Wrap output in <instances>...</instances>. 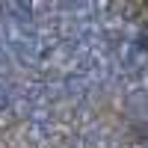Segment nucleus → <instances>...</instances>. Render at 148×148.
<instances>
[{"instance_id": "1", "label": "nucleus", "mask_w": 148, "mask_h": 148, "mask_svg": "<svg viewBox=\"0 0 148 148\" xmlns=\"http://www.w3.org/2000/svg\"><path fill=\"white\" fill-rule=\"evenodd\" d=\"M0 18L36 24V6L33 0H0Z\"/></svg>"}, {"instance_id": "2", "label": "nucleus", "mask_w": 148, "mask_h": 148, "mask_svg": "<svg viewBox=\"0 0 148 148\" xmlns=\"http://www.w3.org/2000/svg\"><path fill=\"white\" fill-rule=\"evenodd\" d=\"M125 107L133 119L148 121V89H130L127 98H125Z\"/></svg>"}]
</instances>
